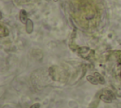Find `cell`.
<instances>
[{"instance_id":"obj_4","label":"cell","mask_w":121,"mask_h":108,"mask_svg":"<svg viewBox=\"0 0 121 108\" xmlns=\"http://www.w3.org/2000/svg\"><path fill=\"white\" fill-rule=\"evenodd\" d=\"M95 76V78L97 79V81H98V82L99 83H101V84H105V79L103 78V76L100 74V73H97V72H95V74H94Z\"/></svg>"},{"instance_id":"obj_2","label":"cell","mask_w":121,"mask_h":108,"mask_svg":"<svg viewBox=\"0 0 121 108\" xmlns=\"http://www.w3.org/2000/svg\"><path fill=\"white\" fill-rule=\"evenodd\" d=\"M26 30L27 33H31L33 31V21L28 19L26 23Z\"/></svg>"},{"instance_id":"obj_6","label":"cell","mask_w":121,"mask_h":108,"mask_svg":"<svg viewBox=\"0 0 121 108\" xmlns=\"http://www.w3.org/2000/svg\"><path fill=\"white\" fill-rule=\"evenodd\" d=\"M1 32H2V33H1V36H2V37L7 36V35L9 34V30H8V29H6V28H5V27H3V26L1 27Z\"/></svg>"},{"instance_id":"obj_5","label":"cell","mask_w":121,"mask_h":108,"mask_svg":"<svg viewBox=\"0 0 121 108\" xmlns=\"http://www.w3.org/2000/svg\"><path fill=\"white\" fill-rule=\"evenodd\" d=\"M100 99L103 100L106 103H111L112 102V98L111 97H108L107 95H101L100 96Z\"/></svg>"},{"instance_id":"obj_8","label":"cell","mask_w":121,"mask_h":108,"mask_svg":"<svg viewBox=\"0 0 121 108\" xmlns=\"http://www.w3.org/2000/svg\"><path fill=\"white\" fill-rule=\"evenodd\" d=\"M54 1H55V2H58V1H59V0H54Z\"/></svg>"},{"instance_id":"obj_3","label":"cell","mask_w":121,"mask_h":108,"mask_svg":"<svg viewBox=\"0 0 121 108\" xmlns=\"http://www.w3.org/2000/svg\"><path fill=\"white\" fill-rule=\"evenodd\" d=\"M87 81H88L89 82H91L92 84H95V85H96V84L99 83L95 75H88V76H87Z\"/></svg>"},{"instance_id":"obj_1","label":"cell","mask_w":121,"mask_h":108,"mask_svg":"<svg viewBox=\"0 0 121 108\" xmlns=\"http://www.w3.org/2000/svg\"><path fill=\"white\" fill-rule=\"evenodd\" d=\"M19 19H20V22L23 23V24H26V21L28 20L27 18V13L25 9H21L20 12H19Z\"/></svg>"},{"instance_id":"obj_7","label":"cell","mask_w":121,"mask_h":108,"mask_svg":"<svg viewBox=\"0 0 121 108\" xmlns=\"http://www.w3.org/2000/svg\"><path fill=\"white\" fill-rule=\"evenodd\" d=\"M29 108H40V103H34Z\"/></svg>"}]
</instances>
